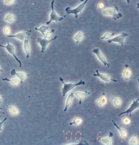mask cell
Returning a JSON list of instances; mask_svg holds the SVG:
<instances>
[{
  "instance_id": "obj_1",
  "label": "cell",
  "mask_w": 139,
  "mask_h": 145,
  "mask_svg": "<svg viewBox=\"0 0 139 145\" xmlns=\"http://www.w3.org/2000/svg\"><path fill=\"white\" fill-rule=\"evenodd\" d=\"M59 79L61 82L63 84V88H62V93H63V97L65 96L67 92H69V91H71V90L74 88L75 87L77 86H79V85H84L85 84V82L82 80H81L80 81H79L78 83H76V84H66L64 83L63 79L59 77Z\"/></svg>"
},
{
  "instance_id": "obj_2",
  "label": "cell",
  "mask_w": 139,
  "mask_h": 145,
  "mask_svg": "<svg viewBox=\"0 0 139 145\" xmlns=\"http://www.w3.org/2000/svg\"><path fill=\"white\" fill-rule=\"evenodd\" d=\"M88 1V0H86L84 3L80 5L79 6H78L76 8H74V9H71L70 7L66 8L65 11L67 12V14L64 15V18H65L67 16L70 14H74L75 15V18H78V13L81 12Z\"/></svg>"
},
{
  "instance_id": "obj_3",
  "label": "cell",
  "mask_w": 139,
  "mask_h": 145,
  "mask_svg": "<svg viewBox=\"0 0 139 145\" xmlns=\"http://www.w3.org/2000/svg\"><path fill=\"white\" fill-rule=\"evenodd\" d=\"M118 11V8L117 6H115V8H110L105 9L103 11V13L105 15L111 16H113L112 19L114 20H117L118 19L121 18L123 16L121 13H117V12Z\"/></svg>"
},
{
  "instance_id": "obj_4",
  "label": "cell",
  "mask_w": 139,
  "mask_h": 145,
  "mask_svg": "<svg viewBox=\"0 0 139 145\" xmlns=\"http://www.w3.org/2000/svg\"><path fill=\"white\" fill-rule=\"evenodd\" d=\"M54 2H55V1L53 0L51 3L52 12H51V15H50V20L48 22H46V24L47 25H49V24L51 23L53 21H55L56 22H58V21L61 22V21H63V17H60V16H58V15L56 14L54 10Z\"/></svg>"
},
{
  "instance_id": "obj_5",
  "label": "cell",
  "mask_w": 139,
  "mask_h": 145,
  "mask_svg": "<svg viewBox=\"0 0 139 145\" xmlns=\"http://www.w3.org/2000/svg\"><path fill=\"white\" fill-rule=\"evenodd\" d=\"M0 47L4 48H5V49L7 50V51L8 52L9 54L12 55L14 57L16 60L19 63L20 67H22V62H21V61L20 60V59H18V57H16L15 53L14 46V45L11 44L9 41H8L7 45H6V46H4V45L0 44Z\"/></svg>"
},
{
  "instance_id": "obj_6",
  "label": "cell",
  "mask_w": 139,
  "mask_h": 145,
  "mask_svg": "<svg viewBox=\"0 0 139 145\" xmlns=\"http://www.w3.org/2000/svg\"><path fill=\"white\" fill-rule=\"evenodd\" d=\"M57 36L53 38L51 40H46V38H42L41 37H38L37 40V41L38 43H39L40 44L42 47L41 52L43 53L46 50V46H47L48 44H49L50 42L52 41L53 40H55L57 38Z\"/></svg>"
},
{
  "instance_id": "obj_7",
  "label": "cell",
  "mask_w": 139,
  "mask_h": 145,
  "mask_svg": "<svg viewBox=\"0 0 139 145\" xmlns=\"http://www.w3.org/2000/svg\"><path fill=\"white\" fill-rule=\"evenodd\" d=\"M128 36V34L127 33H122L120 36L116 37L111 40H108L107 42L108 43H111L112 42H117L121 44L122 46H123L125 38Z\"/></svg>"
},
{
  "instance_id": "obj_8",
  "label": "cell",
  "mask_w": 139,
  "mask_h": 145,
  "mask_svg": "<svg viewBox=\"0 0 139 145\" xmlns=\"http://www.w3.org/2000/svg\"><path fill=\"white\" fill-rule=\"evenodd\" d=\"M31 30H28L26 32H23L21 33H19L15 35H9L7 36L9 38H15L20 40L21 41H24L25 37L26 36H29L31 33Z\"/></svg>"
},
{
  "instance_id": "obj_9",
  "label": "cell",
  "mask_w": 139,
  "mask_h": 145,
  "mask_svg": "<svg viewBox=\"0 0 139 145\" xmlns=\"http://www.w3.org/2000/svg\"><path fill=\"white\" fill-rule=\"evenodd\" d=\"M93 53L96 54L97 55V57H98L99 59L100 60V61L101 62L103 63V65L105 66H107L108 67H110L109 63L107 62L106 59L105 58V57H104V56L102 54V53L99 51V49L98 48H95L93 49L92 51Z\"/></svg>"
},
{
  "instance_id": "obj_10",
  "label": "cell",
  "mask_w": 139,
  "mask_h": 145,
  "mask_svg": "<svg viewBox=\"0 0 139 145\" xmlns=\"http://www.w3.org/2000/svg\"><path fill=\"white\" fill-rule=\"evenodd\" d=\"M139 99H137L136 100H135L133 101V103H132L131 105V106L125 112H123L121 113L119 115V116H121L123 114H126L127 115H128L130 113V116H131V113L132 112L134 111L136 109L138 108L139 107Z\"/></svg>"
},
{
  "instance_id": "obj_11",
  "label": "cell",
  "mask_w": 139,
  "mask_h": 145,
  "mask_svg": "<svg viewBox=\"0 0 139 145\" xmlns=\"http://www.w3.org/2000/svg\"><path fill=\"white\" fill-rule=\"evenodd\" d=\"M12 76H16L20 80L21 84L23 83L24 80L27 78V74L24 72H16L15 69H13L11 72Z\"/></svg>"
},
{
  "instance_id": "obj_12",
  "label": "cell",
  "mask_w": 139,
  "mask_h": 145,
  "mask_svg": "<svg viewBox=\"0 0 139 145\" xmlns=\"http://www.w3.org/2000/svg\"><path fill=\"white\" fill-rule=\"evenodd\" d=\"M24 49L26 53V58L29 59L30 55V47L29 44L28 36H26L24 40Z\"/></svg>"
},
{
  "instance_id": "obj_13",
  "label": "cell",
  "mask_w": 139,
  "mask_h": 145,
  "mask_svg": "<svg viewBox=\"0 0 139 145\" xmlns=\"http://www.w3.org/2000/svg\"><path fill=\"white\" fill-rule=\"evenodd\" d=\"M96 72H97L96 74H94L93 76H98L99 77V78H100L101 80L104 81L106 82H110V81H113L114 82H117V81H118L117 80H112V79H111L109 75H105V74H102L99 73L98 70L96 71Z\"/></svg>"
},
{
  "instance_id": "obj_14",
  "label": "cell",
  "mask_w": 139,
  "mask_h": 145,
  "mask_svg": "<svg viewBox=\"0 0 139 145\" xmlns=\"http://www.w3.org/2000/svg\"><path fill=\"white\" fill-rule=\"evenodd\" d=\"M91 94L90 92H88L86 91L85 92H79L77 91L75 93V95L77 97H78L79 99V104L80 105L81 104L82 100L84 98L85 96H88L89 95Z\"/></svg>"
},
{
  "instance_id": "obj_15",
  "label": "cell",
  "mask_w": 139,
  "mask_h": 145,
  "mask_svg": "<svg viewBox=\"0 0 139 145\" xmlns=\"http://www.w3.org/2000/svg\"><path fill=\"white\" fill-rule=\"evenodd\" d=\"M111 121H112V123H113L114 125L117 128V129L120 131L122 138H124V137H126L127 135V133L125 129H124V128H122L121 127H119L115 123V122L113 120H112Z\"/></svg>"
},
{
  "instance_id": "obj_16",
  "label": "cell",
  "mask_w": 139,
  "mask_h": 145,
  "mask_svg": "<svg viewBox=\"0 0 139 145\" xmlns=\"http://www.w3.org/2000/svg\"><path fill=\"white\" fill-rule=\"evenodd\" d=\"M73 97L74 94L73 93H71L68 96V98H67V102H66V106H65V109H64V112H67L68 107L71 105Z\"/></svg>"
},
{
  "instance_id": "obj_17",
  "label": "cell",
  "mask_w": 139,
  "mask_h": 145,
  "mask_svg": "<svg viewBox=\"0 0 139 145\" xmlns=\"http://www.w3.org/2000/svg\"><path fill=\"white\" fill-rule=\"evenodd\" d=\"M125 72L123 73V76H124V78L126 80L130 79L131 77V72L130 69H128V65H125Z\"/></svg>"
},
{
  "instance_id": "obj_18",
  "label": "cell",
  "mask_w": 139,
  "mask_h": 145,
  "mask_svg": "<svg viewBox=\"0 0 139 145\" xmlns=\"http://www.w3.org/2000/svg\"><path fill=\"white\" fill-rule=\"evenodd\" d=\"M113 136V134L111 132H110L109 134V137L106 138H103L102 139V141L104 144L106 145H111L112 144V139L111 137Z\"/></svg>"
},
{
  "instance_id": "obj_19",
  "label": "cell",
  "mask_w": 139,
  "mask_h": 145,
  "mask_svg": "<svg viewBox=\"0 0 139 145\" xmlns=\"http://www.w3.org/2000/svg\"><path fill=\"white\" fill-rule=\"evenodd\" d=\"M87 34H84L80 32H78L77 34L74 37V39L76 40V44H78V43L81 40L84 38L85 36H86Z\"/></svg>"
},
{
  "instance_id": "obj_20",
  "label": "cell",
  "mask_w": 139,
  "mask_h": 145,
  "mask_svg": "<svg viewBox=\"0 0 139 145\" xmlns=\"http://www.w3.org/2000/svg\"><path fill=\"white\" fill-rule=\"evenodd\" d=\"M16 19L15 16L12 13H9L8 14L5 18V21L9 23H13Z\"/></svg>"
},
{
  "instance_id": "obj_21",
  "label": "cell",
  "mask_w": 139,
  "mask_h": 145,
  "mask_svg": "<svg viewBox=\"0 0 139 145\" xmlns=\"http://www.w3.org/2000/svg\"><path fill=\"white\" fill-rule=\"evenodd\" d=\"M3 81H7L11 82L14 86H18L19 84V81L18 78H14L13 79H9L7 78H4L2 79Z\"/></svg>"
},
{
  "instance_id": "obj_22",
  "label": "cell",
  "mask_w": 139,
  "mask_h": 145,
  "mask_svg": "<svg viewBox=\"0 0 139 145\" xmlns=\"http://www.w3.org/2000/svg\"><path fill=\"white\" fill-rule=\"evenodd\" d=\"M49 29V27L46 26L42 25L41 27H40V28H37V27H35V28H34V29L36 30V31H39L41 32L42 34H43V35L44 36V38H45V33L46 30H47L48 29Z\"/></svg>"
},
{
  "instance_id": "obj_23",
  "label": "cell",
  "mask_w": 139,
  "mask_h": 145,
  "mask_svg": "<svg viewBox=\"0 0 139 145\" xmlns=\"http://www.w3.org/2000/svg\"><path fill=\"white\" fill-rule=\"evenodd\" d=\"M10 112L13 115H16L19 113V111L15 106H10L9 107Z\"/></svg>"
},
{
  "instance_id": "obj_24",
  "label": "cell",
  "mask_w": 139,
  "mask_h": 145,
  "mask_svg": "<svg viewBox=\"0 0 139 145\" xmlns=\"http://www.w3.org/2000/svg\"><path fill=\"white\" fill-rule=\"evenodd\" d=\"M106 99L105 98V96H103L101 97V99L97 100V102L99 105H100V106H103L106 103Z\"/></svg>"
},
{
  "instance_id": "obj_25",
  "label": "cell",
  "mask_w": 139,
  "mask_h": 145,
  "mask_svg": "<svg viewBox=\"0 0 139 145\" xmlns=\"http://www.w3.org/2000/svg\"><path fill=\"white\" fill-rule=\"evenodd\" d=\"M82 122V120L81 119L78 117L76 118L73 121V122L70 123V125H72L73 124H75L76 125H79Z\"/></svg>"
},
{
  "instance_id": "obj_26",
  "label": "cell",
  "mask_w": 139,
  "mask_h": 145,
  "mask_svg": "<svg viewBox=\"0 0 139 145\" xmlns=\"http://www.w3.org/2000/svg\"><path fill=\"white\" fill-rule=\"evenodd\" d=\"M115 34L114 33H107L105 34L104 36L103 37H102L101 39H106V40H108L109 38H111V37L114 36Z\"/></svg>"
},
{
  "instance_id": "obj_27",
  "label": "cell",
  "mask_w": 139,
  "mask_h": 145,
  "mask_svg": "<svg viewBox=\"0 0 139 145\" xmlns=\"http://www.w3.org/2000/svg\"><path fill=\"white\" fill-rule=\"evenodd\" d=\"M4 32L6 36H8L11 33V29L9 28V26L7 25L5 27L4 29Z\"/></svg>"
},
{
  "instance_id": "obj_28",
  "label": "cell",
  "mask_w": 139,
  "mask_h": 145,
  "mask_svg": "<svg viewBox=\"0 0 139 145\" xmlns=\"http://www.w3.org/2000/svg\"><path fill=\"white\" fill-rule=\"evenodd\" d=\"M16 2V0H4V4L7 5H11Z\"/></svg>"
},
{
  "instance_id": "obj_29",
  "label": "cell",
  "mask_w": 139,
  "mask_h": 145,
  "mask_svg": "<svg viewBox=\"0 0 139 145\" xmlns=\"http://www.w3.org/2000/svg\"><path fill=\"white\" fill-rule=\"evenodd\" d=\"M114 103V104H115V106H119L121 104L122 101L121 99L116 98L115 99Z\"/></svg>"
},
{
  "instance_id": "obj_30",
  "label": "cell",
  "mask_w": 139,
  "mask_h": 145,
  "mask_svg": "<svg viewBox=\"0 0 139 145\" xmlns=\"http://www.w3.org/2000/svg\"><path fill=\"white\" fill-rule=\"evenodd\" d=\"M137 138H136V135H135L132 139L131 141V145H137Z\"/></svg>"
},
{
  "instance_id": "obj_31",
  "label": "cell",
  "mask_w": 139,
  "mask_h": 145,
  "mask_svg": "<svg viewBox=\"0 0 139 145\" xmlns=\"http://www.w3.org/2000/svg\"><path fill=\"white\" fill-rule=\"evenodd\" d=\"M55 31V29H52L51 32H47V33H46V34L45 35V38H51L52 36V33H54Z\"/></svg>"
},
{
  "instance_id": "obj_32",
  "label": "cell",
  "mask_w": 139,
  "mask_h": 145,
  "mask_svg": "<svg viewBox=\"0 0 139 145\" xmlns=\"http://www.w3.org/2000/svg\"><path fill=\"white\" fill-rule=\"evenodd\" d=\"M123 122L125 124L128 125L130 123V121L128 118H125V119H123Z\"/></svg>"
},
{
  "instance_id": "obj_33",
  "label": "cell",
  "mask_w": 139,
  "mask_h": 145,
  "mask_svg": "<svg viewBox=\"0 0 139 145\" xmlns=\"http://www.w3.org/2000/svg\"><path fill=\"white\" fill-rule=\"evenodd\" d=\"M6 120H7V118L5 117V118L4 120H3L2 122H0V132H1V131H2V125H3V123H4L5 121Z\"/></svg>"
},
{
  "instance_id": "obj_34",
  "label": "cell",
  "mask_w": 139,
  "mask_h": 145,
  "mask_svg": "<svg viewBox=\"0 0 139 145\" xmlns=\"http://www.w3.org/2000/svg\"><path fill=\"white\" fill-rule=\"evenodd\" d=\"M103 7H104V5H103V3H100L99 4V9H102V8H103Z\"/></svg>"
},
{
  "instance_id": "obj_35",
  "label": "cell",
  "mask_w": 139,
  "mask_h": 145,
  "mask_svg": "<svg viewBox=\"0 0 139 145\" xmlns=\"http://www.w3.org/2000/svg\"><path fill=\"white\" fill-rule=\"evenodd\" d=\"M2 96L1 95H0V103H2Z\"/></svg>"
},
{
  "instance_id": "obj_36",
  "label": "cell",
  "mask_w": 139,
  "mask_h": 145,
  "mask_svg": "<svg viewBox=\"0 0 139 145\" xmlns=\"http://www.w3.org/2000/svg\"><path fill=\"white\" fill-rule=\"evenodd\" d=\"M2 109H3L2 107H0V110ZM0 113H1L3 114H5L4 112H0Z\"/></svg>"
},
{
  "instance_id": "obj_37",
  "label": "cell",
  "mask_w": 139,
  "mask_h": 145,
  "mask_svg": "<svg viewBox=\"0 0 139 145\" xmlns=\"http://www.w3.org/2000/svg\"><path fill=\"white\" fill-rule=\"evenodd\" d=\"M126 1H127V3H130V0H126Z\"/></svg>"
},
{
  "instance_id": "obj_38",
  "label": "cell",
  "mask_w": 139,
  "mask_h": 145,
  "mask_svg": "<svg viewBox=\"0 0 139 145\" xmlns=\"http://www.w3.org/2000/svg\"><path fill=\"white\" fill-rule=\"evenodd\" d=\"M0 72H3V71L0 69Z\"/></svg>"
},
{
  "instance_id": "obj_39",
  "label": "cell",
  "mask_w": 139,
  "mask_h": 145,
  "mask_svg": "<svg viewBox=\"0 0 139 145\" xmlns=\"http://www.w3.org/2000/svg\"><path fill=\"white\" fill-rule=\"evenodd\" d=\"M79 1H84V0H79Z\"/></svg>"
}]
</instances>
